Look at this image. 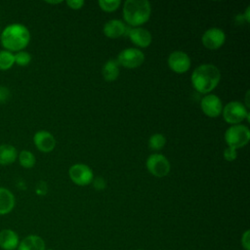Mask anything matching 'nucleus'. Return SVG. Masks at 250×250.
I'll use <instances>...</instances> for the list:
<instances>
[{"instance_id":"obj_20","label":"nucleus","mask_w":250,"mask_h":250,"mask_svg":"<svg viewBox=\"0 0 250 250\" xmlns=\"http://www.w3.org/2000/svg\"><path fill=\"white\" fill-rule=\"evenodd\" d=\"M15 64V58L12 52L7 50L0 51V69L8 70Z\"/></svg>"},{"instance_id":"obj_32","label":"nucleus","mask_w":250,"mask_h":250,"mask_svg":"<svg viewBox=\"0 0 250 250\" xmlns=\"http://www.w3.org/2000/svg\"><path fill=\"white\" fill-rule=\"evenodd\" d=\"M248 95H249V91H247V93H246V96H247V97H248ZM246 103H247V108H248V106H249V105H248V99H246Z\"/></svg>"},{"instance_id":"obj_24","label":"nucleus","mask_w":250,"mask_h":250,"mask_svg":"<svg viewBox=\"0 0 250 250\" xmlns=\"http://www.w3.org/2000/svg\"><path fill=\"white\" fill-rule=\"evenodd\" d=\"M14 58H15V63H17L18 65H21V66L27 65L31 61L30 54L25 51L18 52L16 55H14Z\"/></svg>"},{"instance_id":"obj_31","label":"nucleus","mask_w":250,"mask_h":250,"mask_svg":"<svg viewBox=\"0 0 250 250\" xmlns=\"http://www.w3.org/2000/svg\"><path fill=\"white\" fill-rule=\"evenodd\" d=\"M62 1H48V3H51V4H58V3H61Z\"/></svg>"},{"instance_id":"obj_15","label":"nucleus","mask_w":250,"mask_h":250,"mask_svg":"<svg viewBox=\"0 0 250 250\" xmlns=\"http://www.w3.org/2000/svg\"><path fill=\"white\" fill-rule=\"evenodd\" d=\"M17 250H46V244L41 236L28 234L20 240Z\"/></svg>"},{"instance_id":"obj_17","label":"nucleus","mask_w":250,"mask_h":250,"mask_svg":"<svg viewBox=\"0 0 250 250\" xmlns=\"http://www.w3.org/2000/svg\"><path fill=\"white\" fill-rule=\"evenodd\" d=\"M16 199L11 190L6 188H0V215H7L13 211Z\"/></svg>"},{"instance_id":"obj_12","label":"nucleus","mask_w":250,"mask_h":250,"mask_svg":"<svg viewBox=\"0 0 250 250\" xmlns=\"http://www.w3.org/2000/svg\"><path fill=\"white\" fill-rule=\"evenodd\" d=\"M35 146L42 152H50L56 146V140L54 136L45 130H41L35 133L33 137Z\"/></svg>"},{"instance_id":"obj_10","label":"nucleus","mask_w":250,"mask_h":250,"mask_svg":"<svg viewBox=\"0 0 250 250\" xmlns=\"http://www.w3.org/2000/svg\"><path fill=\"white\" fill-rule=\"evenodd\" d=\"M168 65L176 73H185L190 67V59L185 52L175 51L168 57Z\"/></svg>"},{"instance_id":"obj_1","label":"nucleus","mask_w":250,"mask_h":250,"mask_svg":"<svg viewBox=\"0 0 250 250\" xmlns=\"http://www.w3.org/2000/svg\"><path fill=\"white\" fill-rule=\"evenodd\" d=\"M220 79L221 72L219 68L210 63L200 64L191 73L192 86L201 94H207L214 90Z\"/></svg>"},{"instance_id":"obj_25","label":"nucleus","mask_w":250,"mask_h":250,"mask_svg":"<svg viewBox=\"0 0 250 250\" xmlns=\"http://www.w3.org/2000/svg\"><path fill=\"white\" fill-rule=\"evenodd\" d=\"M236 156H237L236 149H234V148H232V147L228 146V147L224 150V158H225L227 161H233V160L236 159Z\"/></svg>"},{"instance_id":"obj_33","label":"nucleus","mask_w":250,"mask_h":250,"mask_svg":"<svg viewBox=\"0 0 250 250\" xmlns=\"http://www.w3.org/2000/svg\"><path fill=\"white\" fill-rule=\"evenodd\" d=\"M46 250H53V249H46Z\"/></svg>"},{"instance_id":"obj_34","label":"nucleus","mask_w":250,"mask_h":250,"mask_svg":"<svg viewBox=\"0 0 250 250\" xmlns=\"http://www.w3.org/2000/svg\"><path fill=\"white\" fill-rule=\"evenodd\" d=\"M138 250H143V249H138Z\"/></svg>"},{"instance_id":"obj_8","label":"nucleus","mask_w":250,"mask_h":250,"mask_svg":"<svg viewBox=\"0 0 250 250\" xmlns=\"http://www.w3.org/2000/svg\"><path fill=\"white\" fill-rule=\"evenodd\" d=\"M70 180L77 186H87L92 183L94 175L92 169L82 163L72 165L68 171Z\"/></svg>"},{"instance_id":"obj_29","label":"nucleus","mask_w":250,"mask_h":250,"mask_svg":"<svg viewBox=\"0 0 250 250\" xmlns=\"http://www.w3.org/2000/svg\"><path fill=\"white\" fill-rule=\"evenodd\" d=\"M94 187L96 189H104L105 188V182L103 178H96L94 180Z\"/></svg>"},{"instance_id":"obj_18","label":"nucleus","mask_w":250,"mask_h":250,"mask_svg":"<svg viewBox=\"0 0 250 250\" xmlns=\"http://www.w3.org/2000/svg\"><path fill=\"white\" fill-rule=\"evenodd\" d=\"M18 151L11 145H0V165H10L16 161Z\"/></svg>"},{"instance_id":"obj_26","label":"nucleus","mask_w":250,"mask_h":250,"mask_svg":"<svg viewBox=\"0 0 250 250\" xmlns=\"http://www.w3.org/2000/svg\"><path fill=\"white\" fill-rule=\"evenodd\" d=\"M241 245L244 250H250V230L246 229L241 236Z\"/></svg>"},{"instance_id":"obj_19","label":"nucleus","mask_w":250,"mask_h":250,"mask_svg":"<svg viewBox=\"0 0 250 250\" xmlns=\"http://www.w3.org/2000/svg\"><path fill=\"white\" fill-rule=\"evenodd\" d=\"M102 73L106 81H114L119 75V64L116 60H108L103 66Z\"/></svg>"},{"instance_id":"obj_6","label":"nucleus","mask_w":250,"mask_h":250,"mask_svg":"<svg viewBox=\"0 0 250 250\" xmlns=\"http://www.w3.org/2000/svg\"><path fill=\"white\" fill-rule=\"evenodd\" d=\"M117 62L126 68H136L143 64L145 61L144 53L136 48H128L121 51L117 58Z\"/></svg>"},{"instance_id":"obj_27","label":"nucleus","mask_w":250,"mask_h":250,"mask_svg":"<svg viewBox=\"0 0 250 250\" xmlns=\"http://www.w3.org/2000/svg\"><path fill=\"white\" fill-rule=\"evenodd\" d=\"M10 90L5 86H0V103H6L10 98Z\"/></svg>"},{"instance_id":"obj_14","label":"nucleus","mask_w":250,"mask_h":250,"mask_svg":"<svg viewBox=\"0 0 250 250\" xmlns=\"http://www.w3.org/2000/svg\"><path fill=\"white\" fill-rule=\"evenodd\" d=\"M129 37L133 44L138 47L146 48L151 43V34L148 30L142 27H135L129 31Z\"/></svg>"},{"instance_id":"obj_22","label":"nucleus","mask_w":250,"mask_h":250,"mask_svg":"<svg viewBox=\"0 0 250 250\" xmlns=\"http://www.w3.org/2000/svg\"><path fill=\"white\" fill-rule=\"evenodd\" d=\"M166 144V139L162 134L156 133L153 134L152 136H150L149 140H148V146L151 149L154 150H159L161 149Z\"/></svg>"},{"instance_id":"obj_7","label":"nucleus","mask_w":250,"mask_h":250,"mask_svg":"<svg viewBox=\"0 0 250 250\" xmlns=\"http://www.w3.org/2000/svg\"><path fill=\"white\" fill-rule=\"evenodd\" d=\"M146 169L155 177L162 178L170 171V163L168 159L159 153H154L146 159Z\"/></svg>"},{"instance_id":"obj_3","label":"nucleus","mask_w":250,"mask_h":250,"mask_svg":"<svg viewBox=\"0 0 250 250\" xmlns=\"http://www.w3.org/2000/svg\"><path fill=\"white\" fill-rule=\"evenodd\" d=\"M151 14L150 3L146 0H127L123 5V18L132 26L146 23Z\"/></svg>"},{"instance_id":"obj_23","label":"nucleus","mask_w":250,"mask_h":250,"mask_svg":"<svg viewBox=\"0 0 250 250\" xmlns=\"http://www.w3.org/2000/svg\"><path fill=\"white\" fill-rule=\"evenodd\" d=\"M100 8L104 12H113L121 4L120 0H100L98 2Z\"/></svg>"},{"instance_id":"obj_16","label":"nucleus","mask_w":250,"mask_h":250,"mask_svg":"<svg viewBox=\"0 0 250 250\" xmlns=\"http://www.w3.org/2000/svg\"><path fill=\"white\" fill-rule=\"evenodd\" d=\"M125 30H126L125 24L119 20H110L106 21L103 28L104 35L112 39L122 36L125 33Z\"/></svg>"},{"instance_id":"obj_11","label":"nucleus","mask_w":250,"mask_h":250,"mask_svg":"<svg viewBox=\"0 0 250 250\" xmlns=\"http://www.w3.org/2000/svg\"><path fill=\"white\" fill-rule=\"evenodd\" d=\"M200 107L203 113L209 117H217L222 113L223 110L221 99L213 94L203 97L200 102Z\"/></svg>"},{"instance_id":"obj_13","label":"nucleus","mask_w":250,"mask_h":250,"mask_svg":"<svg viewBox=\"0 0 250 250\" xmlns=\"http://www.w3.org/2000/svg\"><path fill=\"white\" fill-rule=\"evenodd\" d=\"M20 243V236L12 229L0 230V248L2 250H16Z\"/></svg>"},{"instance_id":"obj_30","label":"nucleus","mask_w":250,"mask_h":250,"mask_svg":"<svg viewBox=\"0 0 250 250\" xmlns=\"http://www.w3.org/2000/svg\"><path fill=\"white\" fill-rule=\"evenodd\" d=\"M245 19H246V21L247 22H249L250 21V7H248L247 9H246V12H245Z\"/></svg>"},{"instance_id":"obj_21","label":"nucleus","mask_w":250,"mask_h":250,"mask_svg":"<svg viewBox=\"0 0 250 250\" xmlns=\"http://www.w3.org/2000/svg\"><path fill=\"white\" fill-rule=\"evenodd\" d=\"M35 161V156L29 150H21L19 154V162L24 168H32Z\"/></svg>"},{"instance_id":"obj_9","label":"nucleus","mask_w":250,"mask_h":250,"mask_svg":"<svg viewBox=\"0 0 250 250\" xmlns=\"http://www.w3.org/2000/svg\"><path fill=\"white\" fill-rule=\"evenodd\" d=\"M201 41L205 48L209 50H216L224 45L226 41V34L222 29L212 27L203 33Z\"/></svg>"},{"instance_id":"obj_2","label":"nucleus","mask_w":250,"mask_h":250,"mask_svg":"<svg viewBox=\"0 0 250 250\" xmlns=\"http://www.w3.org/2000/svg\"><path fill=\"white\" fill-rule=\"evenodd\" d=\"M1 45L9 52H20L30 41V33L26 26L21 23H13L4 28L0 34Z\"/></svg>"},{"instance_id":"obj_28","label":"nucleus","mask_w":250,"mask_h":250,"mask_svg":"<svg viewBox=\"0 0 250 250\" xmlns=\"http://www.w3.org/2000/svg\"><path fill=\"white\" fill-rule=\"evenodd\" d=\"M66 4L69 8H71L73 10H79L84 5V1L83 0H68V1H66Z\"/></svg>"},{"instance_id":"obj_35","label":"nucleus","mask_w":250,"mask_h":250,"mask_svg":"<svg viewBox=\"0 0 250 250\" xmlns=\"http://www.w3.org/2000/svg\"><path fill=\"white\" fill-rule=\"evenodd\" d=\"M0 34H1V30H0Z\"/></svg>"},{"instance_id":"obj_4","label":"nucleus","mask_w":250,"mask_h":250,"mask_svg":"<svg viewBox=\"0 0 250 250\" xmlns=\"http://www.w3.org/2000/svg\"><path fill=\"white\" fill-rule=\"evenodd\" d=\"M250 140V130L245 125H232L225 133V141L229 147L234 149L242 147Z\"/></svg>"},{"instance_id":"obj_5","label":"nucleus","mask_w":250,"mask_h":250,"mask_svg":"<svg viewBox=\"0 0 250 250\" xmlns=\"http://www.w3.org/2000/svg\"><path fill=\"white\" fill-rule=\"evenodd\" d=\"M224 120L229 124H238L249 117L247 107L237 101L229 102L222 110Z\"/></svg>"}]
</instances>
